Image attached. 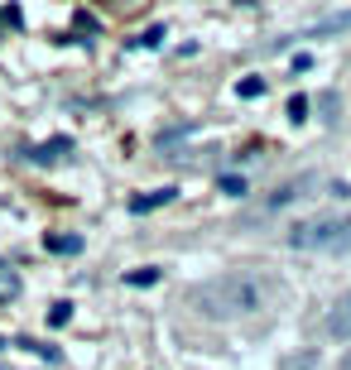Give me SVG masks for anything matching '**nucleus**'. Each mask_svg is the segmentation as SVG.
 I'll return each instance as SVG.
<instances>
[{
    "instance_id": "obj_1",
    "label": "nucleus",
    "mask_w": 351,
    "mask_h": 370,
    "mask_svg": "<svg viewBox=\"0 0 351 370\" xmlns=\"http://www.w3.org/2000/svg\"><path fill=\"white\" fill-rule=\"evenodd\" d=\"M193 308L212 322H231V317H255V313H269L274 303H284V284L274 275H260V270H227V275L202 279L193 293Z\"/></svg>"
},
{
    "instance_id": "obj_2",
    "label": "nucleus",
    "mask_w": 351,
    "mask_h": 370,
    "mask_svg": "<svg viewBox=\"0 0 351 370\" xmlns=\"http://www.w3.org/2000/svg\"><path fill=\"white\" fill-rule=\"evenodd\" d=\"M289 250H303V255H337L351 246V216H308V221H294L289 226Z\"/></svg>"
},
{
    "instance_id": "obj_3",
    "label": "nucleus",
    "mask_w": 351,
    "mask_h": 370,
    "mask_svg": "<svg viewBox=\"0 0 351 370\" xmlns=\"http://www.w3.org/2000/svg\"><path fill=\"white\" fill-rule=\"evenodd\" d=\"M308 187H313V178H289V183H279L265 202H260V216H269V212H284V207H294L298 197H308Z\"/></svg>"
},
{
    "instance_id": "obj_4",
    "label": "nucleus",
    "mask_w": 351,
    "mask_h": 370,
    "mask_svg": "<svg viewBox=\"0 0 351 370\" xmlns=\"http://www.w3.org/2000/svg\"><path fill=\"white\" fill-rule=\"evenodd\" d=\"M68 154H73V140L68 135H53V140H44V145L29 149V164H63Z\"/></svg>"
},
{
    "instance_id": "obj_5",
    "label": "nucleus",
    "mask_w": 351,
    "mask_h": 370,
    "mask_svg": "<svg viewBox=\"0 0 351 370\" xmlns=\"http://www.w3.org/2000/svg\"><path fill=\"white\" fill-rule=\"evenodd\" d=\"M173 197H178L173 187H154V192H144V197H135V202H130V212H154V207H169Z\"/></svg>"
},
{
    "instance_id": "obj_6",
    "label": "nucleus",
    "mask_w": 351,
    "mask_h": 370,
    "mask_svg": "<svg viewBox=\"0 0 351 370\" xmlns=\"http://www.w3.org/2000/svg\"><path fill=\"white\" fill-rule=\"evenodd\" d=\"M44 246H48L53 255H77V250H82V236H44Z\"/></svg>"
},
{
    "instance_id": "obj_7",
    "label": "nucleus",
    "mask_w": 351,
    "mask_h": 370,
    "mask_svg": "<svg viewBox=\"0 0 351 370\" xmlns=\"http://www.w3.org/2000/svg\"><path fill=\"white\" fill-rule=\"evenodd\" d=\"M328 327H332L337 337H351V293L337 303V313H332V322H328Z\"/></svg>"
},
{
    "instance_id": "obj_8",
    "label": "nucleus",
    "mask_w": 351,
    "mask_h": 370,
    "mask_svg": "<svg viewBox=\"0 0 351 370\" xmlns=\"http://www.w3.org/2000/svg\"><path fill=\"white\" fill-rule=\"evenodd\" d=\"M217 187H222L227 197H245V192H250V183H245L240 174H222V178H217Z\"/></svg>"
},
{
    "instance_id": "obj_9",
    "label": "nucleus",
    "mask_w": 351,
    "mask_h": 370,
    "mask_svg": "<svg viewBox=\"0 0 351 370\" xmlns=\"http://www.w3.org/2000/svg\"><path fill=\"white\" fill-rule=\"evenodd\" d=\"M125 284H130V288H149V284H159V270H154V265H144V270H130V275H125Z\"/></svg>"
},
{
    "instance_id": "obj_10",
    "label": "nucleus",
    "mask_w": 351,
    "mask_h": 370,
    "mask_svg": "<svg viewBox=\"0 0 351 370\" xmlns=\"http://www.w3.org/2000/svg\"><path fill=\"white\" fill-rule=\"evenodd\" d=\"M236 96H240V101H255V96H265V77H245V82H236Z\"/></svg>"
},
{
    "instance_id": "obj_11",
    "label": "nucleus",
    "mask_w": 351,
    "mask_h": 370,
    "mask_svg": "<svg viewBox=\"0 0 351 370\" xmlns=\"http://www.w3.org/2000/svg\"><path fill=\"white\" fill-rule=\"evenodd\" d=\"M308 106H313L308 96H289V120H294V125H303V120H308Z\"/></svg>"
},
{
    "instance_id": "obj_12",
    "label": "nucleus",
    "mask_w": 351,
    "mask_h": 370,
    "mask_svg": "<svg viewBox=\"0 0 351 370\" xmlns=\"http://www.w3.org/2000/svg\"><path fill=\"white\" fill-rule=\"evenodd\" d=\"M48 322H53V327H68V322H73V303H53V308H48Z\"/></svg>"
},
{
    "instance_id": "obj_13",
    "label": "nucleus",
    "mask_w": 351,
    "mask_h": 370,
    "mask_svg": "<svg viewBox=\"0 0 351 370\" xmlns=\"http://www.w3.org/2000/svg\"><path fill=\"white\" fill-rule=\"evenodd\" d=\"M19 293V275H10L5 265H0V298H15Z\"/></svg>"
},
{
    "instance_id": "obj_14",
    "label": "nucleus",
    "mask_w": 351,
    "mask_h": 370,
    "mask_svg": "<svg viewBox=\"0 0 351 370\" xmlns=\"http://www.w3.org/2000/svg\"><path fill=\"white\" fill-rule=\"evenodd\" d=\"M0 19H5L10 29H19V24H24V10H19V5H5V10H0Z\"/></svg>"
},
{
    "instance_id": "obj_15",
    "label": "nucleus",
    "mask_w": 351,
    "mask_h": 370,
    "mask_svg": "<svg viewBox=\"0 0 351 370\" xmlns=\"http://www.w3.org/2000/svg\"><path fill=\"white\" fill-rule=\"evenodd\" d=\"M19 346H29V351L44 356V361H58V346H39V342H19Z\"/></svg>"
},
{
    "instance_id": "obj_16",
    "label": "nucleus",
    "mask_w": 351,
    "mask_h": 370,
    "mask_svg": "<svg viewBox=\"0 0 351 370\" xmlns=\"http://www.w3.org/2000/svg\"><path fill=\"white\" fill-rule=\"evenodd\" d=\"M318 111H323V115L332 120V111H337V96H332V92H323V96H318Z\"/></svg>"
},
{
    "instance_id": "obj_17",
    "label": "nucleus",
    "mask_w": 351,
    "mask_h": 370,
    "mask_svg": "<svg viewBox=\"0 0 351 370\" xmlns=\"http://www.w3.org/2000/svg\"><path fill=\"white\" fill-rule=\"evenodd\" d=\"M73 19H77V29H87V34H97V19H92V15H87V10H77V15H73Z\"/></svg>"
},
{
    "instance_id": "obj_18",
    "label": "nucleus",
    "mask_w": 351,
    "mask_h": 370,
    "mask_svg": "<svg viewBox=\"0 0 351 370\" xmlns=\"http://www.w3.org/2000/svg\"><path fill=\"white\" fill-rule=\"evenodd\" d=\"M342 370H351V356H347V361H342Z\"/></svg>"
},
{
    "instance_id": "obj_19",
    "label": "nucleus",
    "mask_w": 351,
    "mask_h": 370,
    "mask_svg": "<svg viewBox=\"0 0 351 370\" xmlns=\"http://www.w3.org/2000/svg\"><path fill=\"white\" fill-rule=\"evenodd\" d=\"M0 346H10V342H5V337H0Z\"/></svg>"
}]
</instances>
